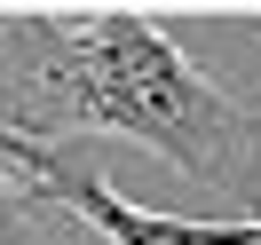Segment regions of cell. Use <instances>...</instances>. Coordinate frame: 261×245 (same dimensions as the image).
I'll use <instances>...</instances> for the list:
<instances>
[{"label":"cell","instance_id":"1","mask_svg":"<svg viewBox=\"0 0 261 245\" xmlns=\"http://www.w3.org/2000/svg\"><path fill=\"white\" fill-rule=\"evenodd\" d=\"M0 127L24 143L127 134L182 174L261 213V111L229 103L150 8H8L0 16Z\"/></svg>","mask_w":261,"mask_h":245},{"label":"cell","instance_id":"2","mask_svg":"<svg viewBox=\"0 0 261 245\" xmlns=\"http://www.w3.org/2000/svg\"><path fill=\"white\" fill-rule=\"evenodd\" d=\"M0 166H16L48 206H64L71 222L103 229L111 245H261V222H174V213L127 206L87 158H71V150H56V143H24V134H8V127H0Z\"/></svg>","mask_w":261,"mask_h":245},{"label":"cell","instance_id":"3","mask_svg":"<svg viewBox=\"0 0 261 245\" xmlns=\"http://www.w3.org/2000/svg\"><path fill=\"white\" fill-rule=\"evenodd\" d=\"M32 206H48V198L0 166V245H24V222H32Z\"/></svg>","mask_w":261,"mask_h":245}]
</instances>
